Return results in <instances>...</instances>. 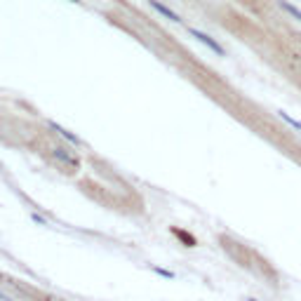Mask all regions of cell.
I'll use <instances>...</instances> for the list:
<instances>
[{"label": "cell", "mask_w": 301, "mask_h": 301, "mask_svg": "<svg viewBox=\"0 0 301 301\" xmlns=\"http://www.w3.org/2000/svg\"><path fill=\"white\" fill-rule=\"evenodd\" d=\"M150 7H153V10H158L160 14H165V17H167L170 22H177V24L181 22V17H179L177 12H172L170 7H165V5H162V2H158V0H150Z\"/></svg>", "instance_id": "obj_2"}, {"label": "cell", "mask_w": 301, "mask_h": 301, "mask_svg": "<svg viewBox=\"0 0 301 301\" xmlns=\"http://www.w3.org/2000/svg\"><path fill=\"white\" fill-rule=\"evenodd\" d=\"M278 2H280V7L287 12V14H292V17H294L297 22H301V10H297V7H294V5H290L287 0H278Z\"/></svg>", "instance_id": "obj_3"}, {"label": "cell", "mask_w": 301, "mask_h": 301, "mask_svg": "<svg viewBox=\"0 0 301 301\" xmlns=\"http://www.w3.org/2000/svg\"><path fill=\"white\" fill-rule=\"evenodd\" d=\"M191 33H193V35H195V38H198V40H200V43H203V45H207V47H210L212 52H216V54H224V47H221V45L216 43V40H212V38H210L207 33H203V31H195V29H191Z\"/></svg>", "instance_id": "obj_1"}, {"label": "cell", "mask_w": 301, "mask_h": 301, "mask_svg": "<svg viewBox=\"0 0 301 301\" xmlns=\"http://www.w3.org/2000/svg\"><path fill=\"white\" fill-rule=\"evenodd\" d=\"M280 118L285 120V122H290V125H292V127H294V129H297V132H301V122H297V120H294V118H290V116H287L285 111H280Z\"/></svg>", "instance_id": "obj_4"}]
</instances>
